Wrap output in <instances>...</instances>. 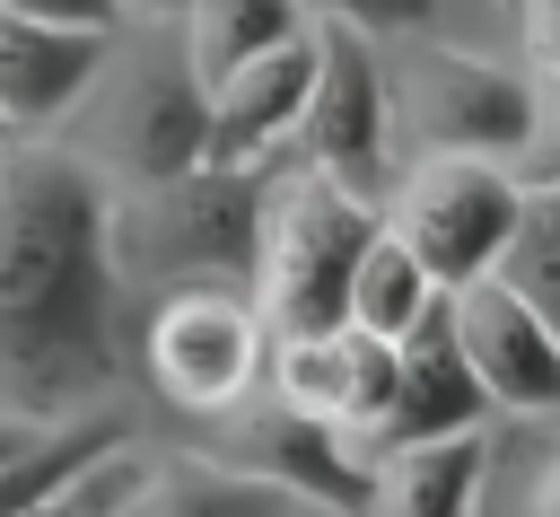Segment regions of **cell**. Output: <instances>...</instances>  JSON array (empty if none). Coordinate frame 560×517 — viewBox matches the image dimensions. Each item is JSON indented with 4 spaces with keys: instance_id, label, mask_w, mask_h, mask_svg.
Masks as SVG:
<instances>
[{
    "instance_id": "cell-17",
    "label": "cell",
    "mask_w": 560,
    "mask_h": 517,
    "mask_svg": "<svg viewBox=\"0 0 560 517\" xmlns=\"http://www.w3.org/2000/svg\"><path fill=\"white\" fill-rule=\"evenodd\" d=\"M122 517H306V499H289L219 456H158Z\"/></svg>"
},
{
    "instance_id": "cell-9",
    "label": "cell",
    "mask_w": 560,
    "mask_h": 517,
    "mask_svg": "<svg viewBox=\"0 0 560 517\" xmlns=\"http://www.w3.org/2000/svg\"><path fill=\"white\" fill-rule=\"evenodd\" d=\"M394 377H402V351L341 324V333H306V342H271V394L306 421H332L350 429L359 447L385 429L394 412Z\"/></svg>"
},
{
    "instance_id": "cell-19",
    "label": "cell",
    "mask_w": 560,
    "mask_h": 517,
    "mask_svg": "<svg viewBox=\"0 0 560 517\" xmlns=\"http://www.w3.org/2000/svg\"><path fill=\"white\" fill-rule=\"evenodd\" d=\"M490 280L516 289L525 315H542L551 342H560V193H525V202H516V228H508Z\"/></svg>"
},
{
    "instance_id": "cell-28",
    "label": "cell",
    "mask_w": 560,
    "mask_h": 517,
    "mask_svg": "<svg viewBox=\"0 0 560 517\" xmlns=\"http://www.w3.org/2000/svg\"><path fill=\"white\" fill-rule=\"evenodd\" d=\"M44 517H52V508H44Z\"/></svg>"
},
{
    "instance_id": "cell-13",
    "label": "cell",
    "mask_w": 560,
    "mask_h": 517,
    "mask_svg": "<svg viewBox=\"0 0 560 517\" xmlns=\"http://www.w3.org/2000/svg\"><path fill=\"white\" fill-rule=\"evenodd\" d=\"M490 421V394H481V377L464 368V351H455V324H446V298H438V315L402 342V377H394V412H385V429L368 438V464L376 456H394V447H429V438H464V429H481Z\"/></svg>"
},
{
    "instance_id": "cell-2",
    "label": "cell",
    "mask_w": 560,
    "mask_h": 517,
    "mask_svg": "<svg viewBox=\"0 0 560 517\" xmlns=\"http://www.w3.org/2000/svg\"><path fill=\"white\" fill-rule=\"evenodd\" d=\"M376 202L324 184V175H271L262 202V263H254V315L271 342H306V333H341L350 324V272L376 237Z\"/></svg>"
},
{
    "instance_id": "cell-6",
    "label": "cell",
    "mask_w": 560,
    "mask_h": 517,
    "mask_svg": "<svg viewBox=\"0 0 560 517\" xmlns=\"http://www.w3.org/2000/svg\"><path fill=\"white\" fill-rule=\"evenodd\" d=\"M298 166L359 202H376L394 175V70L350 26H315V96L298 114Z\"/></svg>"
},
{
    "instance_id": "cell-24",
    "label": "cell",
    "mask_w": 560,
    "mask_h": 517,
    "mask_svg": "<svg viewBox=\"0 0 560 517\" xmlns=\"http://www.w3.org/2000/svg\"><path fill=\"white\" fill-rule=\"evenodd\" d=\"M525 517H560V456L534 473V499H525Z\"/></svg>"
},
{
    "instance_id": "cell-5",
    "label": "cell",
    "mask_w": 560,
    "mask_h": 517,
    "mask_svg": "<svg viewBox=\"0 0 560 517\" xmlns=\"http://www.w3.org/2000/svg\"><path fill=\"white\" fill-rule=\"evenodd\" d=\"M516 175L490 166V158H411L402 184H394V210L385 228L420 254V272L438 289H472L499 272V245L516 228Z\"/></svg>"
},
{
    "instance_id": "cell-12",
    "label": "cell",
    "mask_w": 560,
    "mask_h": 517,
    "mask_svg": "<svg viewBox=\"0 0 560 517\" xmlns=\"http://www.w3.org/2000/svg\"><path fill=\"white\" fill-rule=\"evenodd\" d=\"M306 96H315V26L210 88V158L201 166H262L280 140H298Z\"/></svg>"
},
{
    "instance_id": "cell-16",
    "label": "cell",
    "mask_w": 560,
    "mask_h": 517,
    "mask_svg": "<svg viewBox=\"0 0 560 517\" xmlns=\"http://www.w3.org/2000/svg\"><path fill=\"white\" fill-rule=\"evenodd\" d=\"M306 26H315V18H306L298 0H192V9H184V61H192V79H201V96H210V88L236 79L245 61L298 44Z\"/></svg>"
},
{
    "instance_id": "cell-7",
    "label": "cell",
    "mask_w": 560,
    "mask_h": 517,
    "mask_svg": "<svg viewBox=\"0 0 560 517\" xmlns=\"http://www.w3.org/2000/svg\"><path fill=\"white\" fill-rule=\"evenodd\" d=\"M140 351H149V386L201 421L236 412L254 394V377L271 368V333H262L254 298H236V289H166Z\"/></svg>"
},
{
    "instance_id": "cell-25",
    "label": "cell",
    "mask_w": 560,
    "mask_h": 517,
    "mask_svg": "<svg viewBox=\"0 0 560 517\" xmlns=\"http://www.w3.org/2000/svg\"><path fill=\"white\" fill-rule=\"evenodd\" d=\"M52 429H61V421H52ZM35 438H44V429H26V421H0V464H18Z\"/></svg>"
},
{
    "instance_id": "cell-26",
    "label": "cell",
    "mask_w": 560,
    "mask_h": 517,
    "mask_svg": "<svg viewBox=\"0 0 560 517\" xmlns=\"http://www.w3.org/2000/svg\"><path fill=\"white\" fill-rule=\"evenodd\" d=\"M192 0H122V18H184Z\"/></svg>"
},
{
    "instance_id": "cell-18",
    "label": "cell",
    "mask_w": 560,
    "mask_h": 517,
    "mask_svg": "<svg viewBox=\"0 0 560 517\" xmlns=\"http://www.w3.org/2000/svg\"><path fill=\"white\" fill-rule=\"evenodd\" d=\"M438 298H446V289L420 272V254H411L394 228H376V237H368V254H359V272H350V324L402 351V342L438 315Z\"/></svg>"
},
{
    "instance_id": "cell-1",
    "label": "cell",
    "mask_w": 560,
    "mask_h": 517,
    "mask_svg": "<svg viewBox=\"0 0 560 517\" xmlns=\"http://www.w3.org/2000/svg\"><path fill=\"white\" fill-rule=\"evenodd\" d=\"M122 193L61 140H0V421H79L122 377Z\"/></svg>"
},
{
    "instance_id": "cell-11",
    "label": "cell",
    "mask_w": 560,
    "mask_h": 517,
    "mask_svg": "<svg viewBox=\"0 0 560 517\" xmlns=\"http://www.w3.org/2000/svg\"><path fill=\"white\" fill-rule=\"evenodd\" d=\"M105 53H114V35L44 26V18L0 9V123H9V140H44L105 79Z\"/></svg>"
},
{
    "instance_id": "cell-23",
    "label": "cell",
    "mask_w": 560,
    "mask_h": 517,
    "mask_svg": "<svg viewBox=\"0 0 560 517\" xmlns=\"http://www.w3.org/2000/svg\"><path fill=\"white\" fill-rule=\"evenodd\" d=\"M508 9H516V26H525L534 70H560V0H508Z\"/></svg>"
},
{
    "instance_id": "cell-10",
    "label": "cell",
    "mask_w": 560,
    "mask_h": 517,
    "mask_svg": "<svg viewBox=\"0 0 560 517\" xmlns=\"http://www.w3.org/2000/svg\"><path fill=\"white\" fill-rule=\"evenodd\" d=\"M446 324H455V351L481 377L490 412H560V342L542 315H525L516 289H499V280L446 289Z\"/></svg>"
},
{
    "instance_id": "cell-20",
    "label": "cell",
    "mask_w": 560,
    "mask_h": 517,
    "mask_svg": "<svg viewBox=\"0 0 560 517\" xmlns=\"http://www.w3.org/2000/svg\"><path fill=\"white\" fill-rule=\"evenodd\" d=\"M315 26H350L368 44H402V35H429L438 26V0H298Z\"/></svg>"
},
{
    "instance_id": "cell-15",
    "label": "cell",
    "mask_w": 560,
    "mask_h": 517,
    "mask_svg": "<svg viewBox=\"0 0 560 517\" xmlns=\"http://www.w3.org/2000/svg\"><path fill=\"white\" fill-rule=\"evenodd\" d=\"M481 473H490V429L394 447V456H376L368 517H472L481 508Z\"/></svg>"
},
{
    "instance_id": "cell-8",
    "label": "cell",
    "mask_w": 560,
    "mask_h": 517,
    "mask_svg": "<svg viewBox=\"0 0 560 517\" xmlns=\"http://www.w3.org/2000/svg\"><path fill=\"white\" fill-rule=\"evenodd\" d=\"M210 456L236 464V473H254V482H271V491H289V499H306V508H324V517H368V499H376L368 447L350 429H332V421L289 412L280 394L262 412L236 403V421H228V438Z\"/></svg>"
},
{
    "instance_id": "cell-14",
    "label": "cell",
    "mask_w": 560,
    "mask_h": 517,
    "mask_svg": "<svg viewBox=\"0 0 560 517\" xmlns=\"http://www.w3.org/2000/svg\"><path fill=\"white\" fill-rule=\"evenodd\" d=\"M201 158H210V96H201L192 61L175 53V61H158V70L140 79V96L122 105V166H131V184L149 193V184L192 175Z\"/></svg>"
},
{
    "instance_id": "cell-3",
    "label": "cell",
    "mask_w": 560,
    "mask_h": 517,
    "mask_svg": "<svg viewBox=\"0 0 560 517\" xmlns=\"http://www.w3.org/2000/svg\"><path fill=\"white\" fill-rule=\"evenodd\" d=\"M262 202H271L262 166H192L175 184H149L114 228L122 280L140 272V280H175V289H254Z\"/></svg>"
},
{
    "instance_id": "cell-4",
    "label": "cell",
    "mask_w": 560,
    "mask_h": 517,
    "mask_svg": "<svg viewBox=\"0 0 560 517\" xmlns=\"http://www.w3.org/2000/svg\"><path fill=\"white\" fill-rule=\"evenodd\" d=\"M534 123V79L516 61L464 53V44H420L411 70H394V140L420 158H490L508 166Z\"/></svg>"
},
{
    "instance_id": "cell-21",
    "label": "cell",
    "mask_w": 560,
    "mask_h": 517,
    "mask_svg": "<svg viewBox=\"0 0 560 517\" xmlns=\"http://www.w3.org/2000/svg\"><path fill=\"white\" fill-rule=\"evenodd\" d=\"M516 193H560V70L534 79V123H525V149L508 158Z\"/></svg>"
},
{
    "instance_id": "cell-27",
    "label": "cell",
    "mask_w": 560,
    "mask_h": 517,
    "mask_svg": "<svg viewBox=\"0 0 560 517\" xmlns=\"http://www.w3.org/2000/svg\"><path fill=\"white\" fill-rule=\"evenodd\" d=\"M0 140H9V123H0Z\"/></svg>"
},
{
    "instance_id": "cell-22",
    "label": "cell",
    "mask_w": 560,
    "mask_h": 517,
    "mask_svg": "<svg viewBox=\"0 0 560 517\" xmlns=\"http://www.w3.org/2000/svg\"><path fill=\"white\" fill-rule=\"evenodd\" d=\"M9 18H44V26H88V35H114L122 26V0H0Z\"/></svg>"
}]
</instances>
